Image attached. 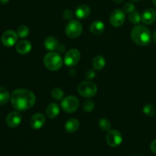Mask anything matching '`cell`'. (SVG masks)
I'll return each instance as SVG.
<instances>
[{"label": "cell", "mask_w": 156, "mask_h": 156, "mask_svg": "<svg viewBox=\"0 0 156 156\" xmlns=\"http://www.w3.org/2000/svg\"><path fill=\"white\" fill-rule=\"evenodd\" d=\"M11 102L14 108L19 111H27L34 105L36 98L31 91L24 88L16 89L11 94Z\"/></svg>", "instance_id": "1"}, {"label": "cell", "mask_w": 156, "mask_h": 156, "mask_svg": "<svg viewBox=\"0 0 156 156\" xmlns=\"http://www.w3.org/2000/svg\"><path fill=\"white\" fill-rule=\"evenodd\" d=\"M131 38L135 44L140 46H146L150 44L152 34L147 27L139 24L133 28L131 31Z\"/></svg>", "instance_id": "2"}, {"label": "cell", "mask_w": 156, "mask_h": 156, "mask_svg": "<svg viewBox=\"0 0 156 156\" xmlns=\"http://www.w3.org/2000/svg\"><path fill=\"white\" fill-rule=\"evenodd\" d=\"M44 66L50 71H58L62 66V59L58 53L50 52L44 58Z\"/></svg>", "instance_id": "3"}, {"label": "cell", "mask_w": 156, "mask_h": 156, "mask_svg": "<svg viewBox=\"0 0 156 156\" xmlns=\"http://www.w3.org/2000/svg\"><path fill=\"white\" fill-rule=\"evenodd\" d=\"M97 91V85L91 81L81 82L78 86V93L84 98H92L95 95Z\"/></svg>", "instance_id": "4"}, {"label": "cell", "mask_w": 156, "mask_h": 156, "mask_svg": "<svg viewBox=\"0 0 156 156\" xmlns=\"http://www.w3.org/2000/svg\"><path fill=\"white\" fill-rule=\"evenodd\" d=\"M65 32L69 38H77L82 34V25L77 20H72L66 26Z\"/></svg>", "instance_id": "5"}, {"label": "cell", "mask_w": 156, "mask_h": 156, "mask_svg": "<svg viewBox=\"0 0 156 156\" xmlns=\"http://www.w3.org/2000/svg\"><path fill=\"white\" fill-rule=\"evenodd\" d=\"M79 106V100L76 96H67L61 102V108L65 112L71 114L75 112Z\"/></svg>", "instance_id": "6"}, {"label": "cell", "mask_w": 156, "mask_h": 156, "mask_svg": "<svg viewBox=\"0 0 156 156\" xmlns=\"http://www.w3.org/2000/svg\"><path fill=\"white\" fill-rule=\"evenodd\" d=\"M107 143L111 147H117L123 142V136L120 131L117 129H111L108 131L106 136Z\"/></svg>", "instance_id": "7"}, {"label": "cell", "mask_w": 156, "mask_h": 156, "mask_svg": "<svg viewBox=\"0 0 156 156\" xmlns=\"http://www.w3.org/2000/svg\"><path fill=\"white\" fill-rule=\"evenodd\" d=\"M80 58V52L77 49H70L66 52L65 56H64V63L67 66H73L79 62Z\"/></svg>", "instance_id": "8"}, {"label": "cell", "mask_w": 156, "mask_h": 156, "mask_svg": "<svg viewBox=\"0 0 156 156\" xmlns=\"http://www.w3.org/2000/svg\"><path fill=\"white\" fill-rule=\"evenodd\" d=\"M18 35L15 30H9L4 32L1 37V41L3 45L6 47H13L18 41Z\"/></svg>", "instance_id": "9"}, {"label": "cell", "mask_w": 156, "mask_h": 156, "mask_svg": "<svg viewBox=\"0 0 156 156\" xmlns=\"http://www.w3.org/2000/svg\"><path fill=\"white\" fill-rule=\"evenodd\" d=\"M126 20L125 12L121 9H115L113 11L110 17V22L114 27H118L123 25Z\"/></svg>", "instance_id": "10"}, {"label": "cell", "mask_w": 156, "mask_h": 156, "mask_svg": "<svg viewBox=\"0 0 156 156\" xmlns=\"http://www.w3.org/2000/svg\"><path fill=\"white\" fill-rule=\"evenodd\" d=\"M22 116L19 112L17 111H12L8 114L6 117V123L11 128L18 127L21 123Z\"/></svg>", "instance_id": "11"}, {"label": "cell", "mask_w": 156, "mask_h": 156, "mask_svg": "<svg viewBox=\"0 0 156 156\" xmlns=\"http://www.w3.org/2000/svg\"><path fill=\"white\" fill-rule=\"evenodd\" d=\"M45 117L41 113H37L32 116L30 120V125L33 129H39L44 126L45 123Z\"/></svg>", "instance_id": "12"}, {"label": "cell", "mask_w": 156, "mask_h": 156, "mask_svg": "<svg viewBox=\"0 0 156 156\" xmlns=\"http://www.w3.org/2000/svg\"><path fill=\"white\" fill-rule=\"evenodd\" d=\"M156 20V12L153 9H148L142 15V21L146 24H152Z\"/></svg>", "instance_id": "13"}, {"label": "cell", "mask_w": 156, "mask_h": 156, "mask_svg": "<svg viewBox=\"0 0 156 156\" xmlns=\"http://www.w3.org/2000/svg\"><path fill=\"white\" fill-rule=\"evenodd\" d=\"M31 48L32 45L30 42L28 41H26V40H22L16 44L17 52L21 55H25L30 53Z\"/></svg>", "instance_id": "14"}, {"label": "cell", "mask_w": 156, "mask_h": 156, "mask_svg": "<svg viewBox=\"0 0 156 156\" xmlns=\"http://www.w3.org/2000/svg\"><path fill=\"white\" fill-rule=\"evenodd\" d=\"M80 123L77 119H69L65 123V129L69 133H73L79 129Z\"/></svg>", "instance_id": "15"}, {"label": "cell", "mask_w": 156, "mask_h": 156, "mask_svg": "<svg viewBox=\"0 0 156 156\" xmlns=\"http://www.w3.org/2000/svg\"><path fill=\"white\" fill-rule=\"evenodd\" d=\"M105 24L101 21H94L91 23L90 26V31L94 35H100L105 30Z\"/></svg>", "instance_id": "16"}, {"label": "cell", "mask_w": 156, "mask_h": 156, "mask_svg": "<svg viewBox=\"0 0 156 156\" xmlns=\"http://www.w3.org/2000/svg\"><path fill=\"white\" fill-rule=\"evenodd\" d=\"M90 14H91V9L87 5H81L76 10V15L79 19L87 18Z\"/></svg>", "instance_id": "17"}, {"label": "cell", "mask_w": 156, "mask_h": 156, "mask_svg": "<svg viewBox=\"0 0 156 156\" xmlns=\"http://www.w3.org/2000/svg\"><path fill=\"white\" fill-rule=\"evenodd\" d=\"M60 108H59V105L56 103H51L47 107L46 109V114L47 117L50 119L56 118L59 114Z\"/></svg>", "instance_id": "18"}, {"label": "cell", "mask_w": 156, "mask_h": 156, "mask_svg": "<svg viewBox=\"0 0 156 156\" xmlns=\"http://www.w3.org/2000/svg\"><path fill=\"white\" fill-rule=\"evenodd\" d=\"M44 47L47 50H50V51H54L57 50L59 47L58 40L54 37H48L46 38L44 41Z\"/></svg>", "instance_id": "19"}, {"label": "cell", "mask_w": 156, "mask_h": 156, "mask_svg": "<svg viewBox=\"0 0 156 156\" xmlns=\"http://www.w3.org/2000/svg\"><path fill=\"white\" fill-rule=\"evenodd\" d=\"M105 64H106V61H105V57L101 55L96 56L92 60L93 67L97 71H101V69H103L104 67L105 66Z\"/></svg>", "instance_id": "20"}, {"label": "cell", "mask_w": 156, "mask_h": 156, "mask_svg": "<svg viewBox=\"0 0 156 156\" xmlns=\"http://www.w3.org/2000/svg\"><path fill=\"white\" fill-rule=\"evenodd\" d=\"M11 96L5 88L0 87V105H4L9 102Z\"/></svg>", "instance_id": "21"}, {"label": "cell", "mask_w": 156, "mask_h": 156, "mask_svg": "<svg viewBox=\"0 0 156 156\" xmlns=\"http://www.w3.org/2000/svg\"><path fill=\"white\" fill-rule=\"evenodd\" d=\"M129 20L132 24H138L142 21V15L137 11H134L129 13Z\"/></svg>", "instance_id": "22"}, {"label": "cell", "mask_w": 156, "mask_h": 156, "mask_svg": "<svg viewBox=\"0 0 156 156\" xmlns=\"http://www.w3.org/2000/svg\"><path fill=\"white\" fill-rule=\"evenodd\" d=\"M51 96L53 99L56 101H60L63 98L64 92L61 88H54L51 91Z\"/></svg>", "instance_id": "23"}, {"label": "cell", "mask_w": 156, "mask_h": 156, "mask_svg": "<svg viewBox=\"0 0 156 156\" xmlns=\"http://www.w3.org/2000/svg\"><path fill=\"white\" fill-rule=\"evenodd\" d=\"M30 30L29 28L26 25H21L18 27V30H17V34H18V37L21 38H26L28 37Z\"/></svg>", "instance_id": "24"}, {"label": "cell", "mask_w": 156, "mask_h": 156, "mask_svg": "<svg viewBox=\"0 0 156 156\" xmlns=\"http://www.w3.org/2000/svg\"><path fill=\"white\" fill-rule=\"evenodd\" d=\"M143 111L144 114H146L148 117H152V116L155 115V108H154L153 105H150V104H147V105H145L143 107Z\"/></svg>", "instance_id": "25"}, {"label": "cell", "mask_w": 156, "mask_h": 156, "mask_svg": "<svg viewBox=\"0 0 156 156\" xmlns=\"http://www.w3.org/2000/svg\"><path fill=\"white\" fill-rule=\"evenodd\" d=\"M111 123L106 118H101L99 120V126L104 131H108L111 128Z\"/></svg>", "instance_id": "26"}, {"label": "cell", "mask_w": 156, "mask_h": 156, "mask_svg": "<svg viewBox=\"0 0 156 156\" xmlns=\"http://www.w3.org/2000/svg\"><path fill=\"white\" fill-rule=\"evenodd\" d=\"M83 110L85 112H91L94 109V103L91 100H87L83 104Z\"/></svg>", "instance_id": "27"}, {"label": "cell", "mask_w": 156, "mask_h": 156, "mask_svg": "<svg viewBox=\"0 0 156 156\" xmlns=\"http://www.w3.org/2000/svg\"><path fill=\"white\" fill-rule=\"evenodd\" d=\"M135 5L132 2H127L123 6V9H124V12L126 13H131V12H134L135 11Z\"/></svg>", "instance_id": "28"}, {"label": "cell", "mask_w": 156, "mask_h": 156, "mask_svg": "<svg viewBox=\"0 0 156 156\" xmlns=\"http://www.w3.org/2000/svg\"><path fill=\"white\" fill-rule=\"evenodd\" d=\"M73 18V13L69 9H66L63 12V18L67 21H72Z\"/></svg>", "instance_id": "29"}, {"label": "cell", "mask_w": 156, "mask_h": 156, "mask_svg": "<svg viewBox=\"0 0 156 156\" xmlns=\"http://www.w3.org/2000/svg\"><path fill=\"white\" fill-rule=\"evenodd\" d=\"M95 72H94V70L93 69H88V71L86 72V73H85V77H86L87 79H89V80H91V79H93L94 77H95Z\"/></svg>", "instance_id": "30"}, {"label": "cell", "mask_w": 156, "mask_h": 156, "mask_svg": "<svg viewBox=\"0 0 156 156\" xmlns=\"http://www.w3.org/2000/svg\"><path fill=\"white\" fill-rule=\"evenodd\" d=\"M150 149L152 150V152L156 154V140H154V141L152 142L151 143V146H150Z\"/></svg>", "instance_id": "31"}, {"label": "cell", "mask_w": 156, "mask_h": 156, "mask_svg": "<svg viewBox=\"0 0 156 156\" xmlns=\"http://www.w3.org/2000/svg\"><path fill=\"white\" fill-rule=\"evenodd\" d=\"M9 0H0V4L6 5L9 3Z\"/></svg>", "instance_id": "32"}, {"label": "cell", "mask_w": 156, "mask_h": 156, "mask_svg": "<svg viewBox=\"0 0 156 156\" xmlns=\"http://www.w3.org/2000/svg\"><path fill=\"white\" fill-rule=\"evenodd\" d=\"M152 40L154 41V42L156 44V30L155 32L153 33V34H152Z\"/></svg>", "instance_id": "33"}, {"label": "cell", "mask_w": 156, "mask_h": 156, "mask_svg": "<svg viewBox=\"0 0 156 156\" xmlns=\"http://www.w3.org/2000/svg\"><path fill=\"white\" fill-rule=\"evenodd\" d=\"M113 1H114L115 3H117V4H119V3L123 2L124 1V0H113Z\"/></svg>", "instance_id": "34"}, {"label": "cell", "mask_w": 156, "mask_h": 156, "mask_svg": "<svg viewBox=\"0 0 156 156\" xmlns=\"http://www.w3.org/2000/svg\"><path fill=\"white\" fill-rule=\"evenodd\" d=\"M152 2H153L154 5H155L156 7V0H152Z\"/></svg>", "instance_id": "35"}, {"label": "cell", "mask_w": 156, "mask_h": 156, "mask_svg": "<svg viewBox=\"0 0 156 156\" xmlns=\"http://www.w3.org/2000/svg\"><path fill=\"white\" fill-rule=\"evenodd\" d=\"M132 1H134V2H137V1H140V0H132Z\"/></svg>", "instance_id": "36"}]
</instances>
